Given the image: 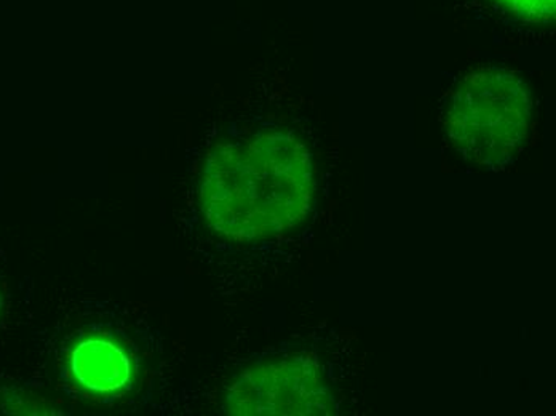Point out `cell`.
Instances as JSON below:
<instances>
[{"label": "cell", "mask_w": 556, "mask_h": 416, "mask_svg": "<svg viewBox=\"0 0 556 416\" xmlns=\"http://www.w3.org/2000/svg\"><path fill=\"white\" fill-rule=\"evenodd\" d=\"M314 164L294 131L239 130L210 151L200 174V215L216 238L257 243L300 228L314 209Z\"/></svg>", "instance_id": "obj_1"}, {"label": "cell", "mask_w": 556, "mask_h": 416, "mask_svg": "<svg viewBox=\"0 0 556 416\" xmlns=\"http://www.w3.org/2000/svg\"><path fill=\"white\" fill-rule=\"evenodd\" d=\"M531 110V91L518 74L500 66L478 67L447 91L443 131L460 157L500 171L520 154Z\"/></svg>", "instance_id": "obj_2"}, {"label": "cell", "mask_w": 556, "mask_h": 416, "mask_svg": "<svg viewBox=\"0 0 556 416\" xmlns=\"http://www.w3.org/2000/svg\"><path fill=\"white\" fill-rule=\"evenodd\" d=\"M338 387L320 356L307 350L280 351L243 368L224 394L230 415H333Z\"/></svg>", "instance_id": "obj_3"}, {"label": "cell", "mask_w": 556, "mask_h": 416, "mask_svg": "<svg viewBox=\"0 0 556 416\" xmlns=\"http://www.w3.org/2000/svg\"><path fill=\"white\" fill-rule=\"evenodd\" d=\"M67 371L74 383L90 394H115L131 383L135 361L121 341L90 335L71 351Z\"/></svg>", "instance_id": "obj_4"}, {"label": "cell", "mask_w": 556, "mask_h": 416, "mask_svg": "<svg viewBox=\"0 0 556 416\" xmlns=\"http://www.w3.org/2000/svg\"><path fill=\"white\" fill-rule=\"evenodd\" d=\"M502 12L521 20L548 22L555 13V0H491Z\"/></svg>", "instance_id": "obj_5"}, {"label": "cell", "mask_w": 556, "mask_h": 416, "mask_svg": "<svg viewBox=\"0 0 556 416\" xmlns=\"http://www.w3.org/2000/svg\"><path fill=\"white\" fill-rule=\"evenodd\" d=\"M2 304H3L2 293H0V310H2Z\"/></svg>", "instance_id": "obj_6"}]
</instances>
